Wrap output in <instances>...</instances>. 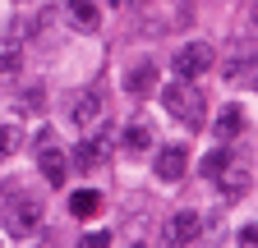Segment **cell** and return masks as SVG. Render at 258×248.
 <instances>
[{"label": "cell", "instance_id": "cell-1", "mask_svg": "<svg viewBox=\"0 0 258 248\" xmlns=\"http://www.w3.org/2000/svg\"><path fill=\"white\" fill-rule=\"evenodd\" d=\"M161 101H166V110L175 115V124H184V129H203L208 101H203V92L194 87V78H171L166 92H161Z\"/></svg>", "mask_w": 258, "mask_h": 248}, {"label": "cell", "instance_id": "cell-2", "mask_svg": "<svg viewBox=\"0 0 258 248\" xmlns=\"http://www.w3.org/2000/svg\"><path fill=\"white\" fill-rule=\"evenodd\" d=\"M0 211H5V225H10V234H28L32 225L42 221V198H32V193H23V198H5L0 202Z\"/></svg>", "mask_w": 258, "mask_h": 248}, {"label": "cell", "instance_id": "cell-3", "mask_svg": "<svg viewBox=\"0 0 258 248\" xmlns=\"http://www.w3.org/2000/svg\"><path fill=\"white\" fill-rule=\"evenodd\" d=\"M212 184H217L226 198H240V193H249L253 170H249V161H244V157H226V161H221V170L212 175Z\"/></svg>", "mask_w": 258, "mask_h": 248}, {"label": "cell", "instance_id": "cell-4", "mask_svg": "<svg viewBox=\"0 0 258 248\" xmlns=\"http://www.w3.org/2000/svg\"><path fill=\"white\" fill-rule=\"evenodd\" d=\"M106 115V97H102V87H83L79 97L70 101V119L79 124V129H97Z\"/></svg>", "mask_w": 258, "mask_h": 248}, {"label": "cell", "instance_id": "cell-5", "mask_svg": "<svg viewBox=\"0 0 258 248\" xmlns=\"http://www.w3.org/2000/svg\"><path fill=\"white\" fill-rule=\"evenodd\" d=\"M212 69V46L208 42H189L175 51V78H199Z\"/></svg>", "mask_w": 258, "mask_h": 248}, {"label": "cell", "instance_id": "cell-6", "mask_svg": "<svg viewBox=\"0 0 258 248\" xmlns=\"http://www.w3.org/2000/svg\"><path fill=\"white\" fill-rule=\"evenodd\" d=\"M203 234V216L199 211H175L166 221V243H194Z\"/></svg>", "mask_w": 258, "mask_h": 248}, {"label": "cell", "instance_id": "cell-7", "mask_svg": "<svg viewBox=\"0 0 258 248\" xmlns=\"http://www.w3.org/2000/svg\"><path fill=\"white\" fill-rule=\"evenodd\" d=\"M124 92H129V97H139V101L157 92V65H152V60H139V65L124 74Z\"/></svg>", "mask_w": 258, "mask_h": 248}, {"label": "cell", "instance_id": "cell-8", "mask_svg": "<svg viewBox=\"0 0 258 248\" xmlns=\"http://www.w3.org/2000/svg\"><path fill=\"white\" fill-rule=\"evenodd\" d=\"M184 166H189V152H184V147H161L157 161H152L157 179H166V184H175V179L184 175Z\"/></svg>", "mask_w": 258, "mask_h": 248}, {"label": "cell", "instance_id": "cell-9", "mask_svg": "<svg viewBox=\"0 0 258 248\" xmlns=\"http://www.w3.org/2000/svg\"><path fill=\"white\" fill-rule=\"evenodd\" d=\"M70 161H74V170H97L106 161V134L102 138H83L74 152H70Z\"/></svg>", "mask_w": 258, "mask_h": 248}, {"label": "cell", "instance_id": "cell-10", "mask_svg": "<svg viewBox=\"0 0 258 248\" xmlns=\"http://www.w3.org/2000/svg\"><path fill=\"white\" fill-rule=\"evenodd\" d=\"M64 19H70L79 33H97V28H102V14H97L92 0H64Z\"/></svg>", "mask_w": 258, "mask_h": 248}, {"label": "cell", "instance_id": "cell-11", "mask_svg": "<svg viewBox=\"0 0 258 248\" xmlns=\"http://www.w3.org/2000/svg\"><path fill=\"white\" fill-rule=\"evenodd\" d=\"M212 134H217L221 143L240 138V134H244V110H240V106H221V110H217V119H212Z\"/></svg>", "mask_w": 258, "mask_h": 248}, {"label": "cell", "instance_id": "cell-12", "mask_svg": "<svg viewBox=\"0 0 258 248\" xmlns=\"http://www.w3.org/2000/svg\"><path fill=\"white\" fill-rule=\"evenodd\" d=\"M97 211H102V193H97V189H79L70 198V216H74V221H92Z\"/></svg>", "mask_w": 258, "mask_h": 248}, {"label": "cell", "instance_id": "cell-13", "mask_svg": "<svg viewBox=\"0 0 258 248\" xmlns=\"http://www.w3.org/2000/svg\"><path fill=\"white\" fill-rule=\"evenodd\" d=\"M148 147H152L148 119H129V124H124V152H134V157H139V152H148Z\"/></svg>", "mask_w": 258, "mask_h": 248}, {"label": "cell", "instance_id": "cell-14", "mask_svg": "<svg viewBox=\"0 0 258 248\" xmlns=\"http://www.w3.org/2000/svg\"><path fill=\"white\" fill-rule=\"evenodd\" d=\"M226 83H231V87L253 83V51H244V55H235V60H226Z\"/></svg>", "mask_w": 258, "mask_h": 248}, {"label": "cell", "instance_id": "cell-15", "mask_svg": "<svg viewBox=\"0 0 258 248\" xmlns=\"http://www.w3.org/2000/svg\"><path fill=\"white\" fill-rule=\"evenodd\" d=\"M42 175H46V184H55V189H60V184H64V175H70V166H64V152H42Z\"/></svg>", "mask_w": 258, "mask_h": 248}, {"label": "cell", "instance_id": "cell-16", "mask_svg": "<svg viewBox=\"0 0 258 248\" xmlns=\"http://www.w3.org/2000/svg\"><path fill=\"white\" fill-rule=\"evenodd\" d=\"M19 65H23L19 42H0V74H19Z\"/></svg>", "mask_w": 258, "mask_h": 248}, {"label": "cell", "instance_id": "cell-17", "mask_svg": "<svg viewBox=\"0 0 258 248\" xmlns=\"http://www.w3.org/2000/svg\"><path fill=\"white\" fill-rule=\"evenodd\" d=\"M19 143H23V134L14 129V124H0V161H5L10 152H19Z\"/></svg>", "mask_w": 258, "mask_h": 248}, {"label": "cell", "instance_id": "cell-18", "mask_svg": "<svg viewBox=\"0 0 258 248\" xmlns=\"http://www.w3.org/2000/svg\"><path fill=\"white\" fill-rule=\"evenodd\" d=\"M226 157H231V152H226V147H217V152H208V157H203V166H199V170H203V179H212V175L221 170V161H226Z\"/></svg>", "mask_w": 258, "mask_h": 248}, {"label": "cell", "instance_id": "cell-19", "mask_svg": "<svg viewBox=\"0 0 258 248\" xmlns=\"http://www.w3.org/2000/svg\"><path fill=\"white\" fill-rule=\"evenodd\" d=\"M42 106V92H28V97H19V110H37Z\"/></svg>", "mask_w": 258, "mask_h": 248}, {"label": "cell", "instance_id": "cell-20", "mask_svg": "<svg viewBox=\"0 0 258 248\" xmlns=\"http://www.w3.org/2000/svg\"><path fill=\"white\" fill-rule=\"evenodd\" d=\"M102 243H111L106 230H102V234H83V248H102Z\"/></svg>", "mask_w": 258, "mask_h": 248}, {"label": "cell", "instance_id": "cell-21", "mask_svg": "<svg viewBox=\"0 0 258 248\" xmlns=\"http://www.w3.org/2000/svg\"><path fill=\"white\" fill-rule=\"evenodd\" d=\"M235 239H240V243H244V248H253V243H258V230H253V225H244V230H240V234H235Z\"/></svg>", "mask_w": 258, "mask_h": 248}, {"label": "cell", "instance_id": "cell-22", "mask_svg": "<svg viewBox=\"0 0 258 248\" xmlns=\"http://www.w3.org/2000/svg\"><path fill=\"white\" fill-rule=\"evenodd\" d=\"M111 5H124V0H111Z\"/></svg>", "mask_w": 258, "mask_h": 248}]
</instances>
